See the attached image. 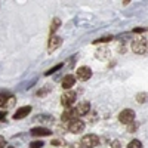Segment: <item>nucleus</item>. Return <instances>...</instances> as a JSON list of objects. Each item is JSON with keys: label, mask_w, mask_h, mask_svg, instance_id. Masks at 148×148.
Segmentation results:
<instances>
[{"label": "nucleus", "mask_w": 148, "mask_h": 148, "mask_svg": "<svg viewBox=\"0 0 148 148\" xmlns=\"http://www.w3.org/2000/svg\"><path fill=\"white\" fill-rule=\"evenodd\" d=\"M76 98H77V95L74 90H67L65 93H62V96H61V104L67 108H71V105L76 102Z\"/></svg>", "instance_id": "4"}, {"label": "nucleus", "mask_w": 148, "mask_h": 148, "mask_svg": "<svg viewBox=\"0 0 148 148\" xmlns=\"http://www.w3.org/2000/svg\"><path fill=\"white\" fill-rule=\"evenodd\" d=\"M45 144L42 142V141H34V142H31L30 144V148H42Z\"/></svg>", "instance_id": "19"}, {"label": "nucleus", "mask_w": 148, "mask_h": 148, "mask_svg": "<svg viewBox=\"0 0 148 148\" xmlns=\"http://www.w3.org/2000/svg\"><path fill=\"white\" fill-rule=\"evenodd\" d=\"M111 40H113V36H104V37H101V39H98V40H93V45L107 43V42H111Z\"/></svg>", "instance_id": "16"}, {"label": "nucleus", "mask_w": 148, "mask_h": 148, "mask_svg": "<svg viewBox=\"0 0 148 148\" xmlns=\"http://www.w3.org/2000/svg\"><path fill=\"white\" fill-rule=\"evenodd\" d=\"M62 121L65 123V125H68V123L71 121V120H74V119H77V116H76V111H74V108H67L64 113H62Z\"/></svg>", "instance_id": "11"}, {"label": "nucleus", "mask_w": 148, "mask_h": 148, "mask_svg": "<svg viewBox=\"0 0 148 148\" xmlns=\"http://www.w3.org/2000/svg\"><path fill=\"white\" fill-rule=\"evenodd\" d=\"M147 101H148V93L141 92V93H138V95H136V102L144 104V102H147Z\"/></svg>", "instance_id": "15"}, {"label": "nucleus", "mask_w": 148, "mask_h": 148, "mask_svg": "<svg viewBox=\"0 0 148 148\" xmlns=\"http://www.w3.org/2000/svg\"><path fill=\"white\" fill-rule=\"evenodd\" d=\"M49 90H51V88H49V86H46V88H43L42 90L37 92V96H43V95H45V93H47Z\"/></svg>", "instance_id": "20"}, {"label": "nucleus", "mask_w": 148, "mask_h": 148, "mask_svg": "<svg viewBox=\"0 0 148 148\" xmlns=\"http://www.w3.org/2000/svg\"><path fill=\"white\" fill-rule=\"evenodd\" d=\"M90 77H92V70H90V67L83 65V67L77 68V71H76V79H77V80L86 82V80H89Z\"/></svg>", "instance_id": "6"}, {"label": "nucleus", "mask_w": 148, "mask_h": 148, "mask_svg": "<svg viewBox=\"0 0 148 148\" xmlns=\"http://www.w3.org/2000/svg\"><path fill=\"white\" fill-rule=\"evenodd\" d=\"M135 120V111L130 110V108H126V110H121V113L119 114V121L121 123V125H130V123H133Z\"/></svg>", "instance_id": "1"}, {"label": "nucleus", "mask_w": 148, "mask_h": 148, "mask_svg": "<svg viewBox=\"0 0 148 148\" xmlns=\"http://www.w3.org/2000/svg\"><path fill=\"white\" fill-rule=\"evenodd\" d=\"M61 27V19L59 18H53L52 19V24H51V36H55L56 30Z\"/></svg>", "instance_id": "13"}, {"label": "nucleus", "mask_w": 148, "mask_h": 148, "mask_svg": "<svg viewBox=\"0 0 148 148\" xmlns=\"http://www.w3.org/2000/svg\"><path fill=\"white\" fill-rule=\"evenodd\" d=\"M67 127H68V130H70L71 133H82L83 129H84V121L77 117V119L71 120L68 125H67Z\"/></svg>", "instance_id": "5"}, {"label": "nucleus", "mask_w": 148, "mask_h": 148, "mask_svg": "<svg viewBox=\"0 0 148 148\" xmlns=\"http://www.w3.org/2000/svg\"><path fill=\"white\" fill-rule=\"evenodd\" d=\"M130 47H132V51L135 52V53H138V55H144L145 52H147V49H148V45H147V42L144 40V39H135L133 42H132V45H130Z\"/></svg>", "instance_id": "2"}, {"label": "nucleus", "mask_w": 148, "mask_h": 148, "mask_svg": "<svg viewBox=\"0 0 148 148\" xmlns=\"http://www.w3.org/2000/svg\"><path fill=\"white\" fill-rule=\"evenodd\" d=\"M74 84H76V77L71 76V74H67V76L62 79V82H61V86H62L64 89H67V90H70Z\"/></svg>", "instance_id": "10"}, {"label": "nucleus", "mask_w": 148, "mask_h": 148, "mask_svg": "<svg viewBox=\"0 0 148 148\" xmlns=\"http://www.w3.org/2000/svg\"><path fill=\"white\" fill-rule=\"evenodd\" d=\"M127 148H142V142L139 139H133V141L129 142Z\"/></svg>", "instance_id": "17"}, {"label": "nucleus", "mask_w": 148, "mask_h": 148, "mask_svg": "<svg viewBox=\"0 0 148 148\" xmlns=\"http://www.w3.org/2000/svg\"><path fill=\"white\" fill-rule=\"evenodd\" d=\"M5 119H6V111H2V110H0V120L5 121Z\"/></svg>", "instance_id": "23"}, {"label": "nucleus", "mask_w": 148, "mask_h": 148, "mask_svg": "<svg viewBox=\"0 0 148 148\" xmlns=\"http://www.w3.org/2000/svg\"><path fill=\"white\" fill-rule=\"evenodd\" d=\"M61 45H62V37H59V36H51V37H49V43H47V52L51 53V52L56 51Z\"/></svg>", "instance_id": "8"}, {"label": "nucleus", "mask_w": 148, "mask_h": 148, "mask_svg": "<svg viewBox=\"0 0 148 148\" xmlns=\"http://www.w3.org/2000/svg\"><path fill=\"white\" fill-rule=\"evenodd\" d=\"M111 148H121V147H120V142H119V141H114L113 145H111Z\"/></svg>", "instance_id": "24"}, {"label": "nucleus", "mask_w": 148, "mask_h": 148, "mask_svg": "<svg viewBox=\"0 0 148 148\" xmlns=\"http://www.w3.org/2000/svg\"><path fill=\"white\" fill-rule=\"evenodd\" d=\"M30 111H31V107L27 105V107H21L15 111V114H14V120H21V119H25L28 114H30Z\"/></svg>", "instance_id": "9"}, {"label": "nucleus", "mask_w": 148, "mask_h": 148, "mask_svg": "<svg viewBox=\"0 0 148 148\" xmlns=\"http://www.w3.org/2000/svg\"><path fill=\"white\" fill-rule=\"evenodd\" d=\"M80 144H82L84 148H93V147H96V145H99V138H98L96 135L89 133V135H84V136L82 138Z\"/></svg>", "instance_id": "3"}, {"label": "nucleus", "mask_w": 148, "mask_h": 148, "mask_svg": "<svg viewBox=\"0 0 148 148\" xmlns=\"http://www.w3.org/2000/svg\"><path fill=\"white\" fill-rule=\"evenodd\" d=\"M8 148H14V147H8Z\"/></svg>", "instance_id": "27"}, {"label": "nucleus", "mask_w": 148, "mask_h": 148, "mask_svg": "<svg viewBox=\"0 0 148 148\" xmlns=\"http://www.w3.org/2000/svg\"><path fill=\"white\" fill-rule=\"evenodd\" d=\"M30 133L33 135V136H49L52 132L49 130L47 127H33L30 130Z\"/></svg>", "instance_id": "12"}, {"label": "nucleus", "mask_w": 148, "mask_h": 148, "mask_svg": "<svg viewBox=\"0 0 148 148\" xmlns=\"http://www.w3.org/2000/svg\"><path fill=\"white\" fill-rule=\"evenodd\" d=\"M127 130H129V132H135V130H136V125H133V123H130L129 127H127Z\"/></svg>", "instance_id": "22"}, {"label": "nucleus", "mask_w": 148, "mask_h": 148, "mask_svg": "<svg viewBox=\"0 0 148 148\" xmlns=\"http://www.w3.org/2000/svg\"><path fill=\"white\" fill-rule=\"evenodd\" d=\"M133 33H145V28H135Z\"/></svg>", "instance_id": "25"}, {"label": "nucleus", "mask_w": 148, "mask_h": 148, "mask_svg": "<svg viewBox=\"0 0 148 148\" xmlns=\"http://www.w3.org/2000/svg\"><path fill=\"white\" fill-rule=\"evenodd\" d=\"M2 99H3V93H0V102H2Z\"/></svg>", "instance_id": "26"}, {"label": "nucleus", "mask_w": 148, "mask_h": 148, "mask_svg": "<svg viewBox=\"0 0 148 148\" xmlns=\"http://www.w3.org/2000/svg\"><path fill=\"white\" fill-rule=\"evenodd\" d=\"M74 111H76V116L77 117H82V116H86L90 111V102L89 101H82L76 105V108H74Z\"/></svg>", "instance_id": "7"}, {"label": "nucleus", "mask_w": 148, "mask_h": 148, "mask_svg": "<svg viewBox=\"0 0 148 148\" xmlns=\"http://www.w3.org/2000/svg\"><path fill=\"white\" fill-rule=\"evenodd\" d=\"M61 68H62V64H58V65H55V67H52L51 70H47V71L45 73V76H51V74H53V73H56V71H59Z\"/></svg>", "instance_id": "18"}, {"label": "nucleus", "mask_w": 148, "mask_h": 148, "mask_svg": "<svg viewBox=\"0 0 148 148\" xmlns=\"http://www.w3.org/2000/svg\"><path fill=\"white\" fill-rule=\"evenodd\" d=\"M6 147V139L3 136H0V148H5Z\"/></svg>", "instance_id": "21"}, {"label": "nucleus", "mask_w": 148, "mask_h": 148, "mask_svg": "<svg viewBox=\"0 0 148 148\" xmlns=\"http://www.w3.org/2000/svg\"><path fill=\"white\" fill-rule=\"evenodd\" d=\"M33 120L34 121H43V123H52L53 117L52 116H43V114H40V116H36Z\"/></svg>", "instance_id": "14"}]
</instances>
